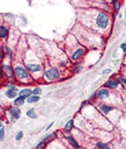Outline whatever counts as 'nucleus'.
<instances>
[{
	"instance_id": "obj_3",
	"label": "nucleus",
	"mask_w": 126,
	"mask_h": 149,
	"mask_svg": "<svg viewBox=\"0 0 126 149\" xmlns=\"http://www.w3.org/2000/svg\"><path fill=\"white\" fill-rule=\"evenodd\" d=\"M60 77H61V74L57 68H50V69L45 70L43 73V78L46 79L47 81H57L60 79Z\"/></svg>"
},
{
	"instance_id": "obj_36",
	"label": "nucleus",
	"mask_w": 126,
	"mask_h": 149,
	"mask_svg": "<svg viewBox=\"0 0 126 149\" xmlns=\"http://www.w3.org/2000/svg\"><path fill=\"white\" fill-rule=\"evenodd\" d=\"M0 128H2V121L0 120Z\"/></svg>"
},
{
	"instance_id": "obj_14",
	"label": "nucleus",
	"mask_w": 126,
	"mask_h": 149,
	"mask_svg": "<svg viewBox=\"0 0 126 149\" xmlns=\"http://www.w3.org/2000/svg\"><path fill=\"white\" fill-rule=\"evenodd\" d=\"M66 139H67V141L69 142V144H71V146H72L74 149H80V144L76 142V140H75V139H74L72 135H68Z\"/></svg>"
},
{
	"instance_id": "obj_11",
	"label": "nucleus",
	"mask_w": 126,
	"mask_h": 149,
	"mask_svg": "<svg viewBox=\"0 0 126 149\" xmlns=\"http://www.w3.org/2000/svg\"><path fill=\"white\" fill-rule=\"evenodd\" d=\"M5 94H6V97L8 99H15L18 95V88H17V86L14 87V88H7V91H6Z\"/></svg>"
},
{
	"instance_id": "obj_34",
	"label": "nucleus",
	"mask_w": 126,
	"mask_h": 149,
	"mask_svg": "<svg viewBox=\"0 0 126 149\" xmlns=\"http://www.w3.org/2000/svg\"><path fill=\"white\" fill-rule=\"evenodd\" d=\"M3 78V73H2V70H1V66H0V80Z\"/></svg>"
},
{
	"instance_id": "obj_26",
	"label": "nucleus",
	"mask_w": 126,
	"mask_h": 149,
	"mask_svg": "<svg viewBox=\"0 0 126 149\" xmlns=\"http://www.w3.org/2000/svg\"><path fill=\"white\" fill-rule=\"evenodd\" d=\"M117 80L119 81V84L121 83V84H124V85H126V78H125L124 76H118V77H117Z\"/></svg>"
},
{
	"instance_id": "obj_33",
	"label": "nucleus",
	"mask_w": 126,
	"mask_h": 149,
	"mask_svg": "<svg viewBox=\"0 0 126 149\" xmlns=\"http://www.w3.org/2000/svg\"><path fill=\"white\" fill-rule=\"evenodd\" d=\"M110 72H111V69H105L103 71V73H110Z\"/></svg>"
},
{
	"instance_id": "obj_27",
	"label": "nucleus",
	"mask_w": 126,
	"mask_h": 149,
	"mask_svg": "<svg viewBox=\"0 0 126 149\" xmlns=\"http://www.w3.org/2000/svg\"><path fill=\"white\" fill-rule=\"evenodd\" d=\"M22 137H23V132H22V130H20V132L16 134V136H15V140H16V141H20Z\"/></svg>"
},
{
	"instance_id": "obj_21",
	"label": "nucleus",
	"mask_w": 126,
	"mask_h": 149,
	"mask_svg": "<svg viewBox=\"0 0 126 149\" xmlns=\"http://www.w3.org/2000/svg\"><path fill=\"white\" fill-rule=\"evenodd\" d=\"M47 147V143L44 142V141H39L36 146H35V149H46Z\"/></svg>"
},
{
	"instance_id": "obj_28",
	"label": "nucleus",
	"mask_w": 126,
	"mask_h": 149,
	"mask_svg": "<svg viewBox=\"0 0 126 149\" xmlns=\"http://www.w3.org/2000/svg\"><path fill=\"white\" fill-rule=\"evenodd\" d=\"M3 139H5V128L2 127L0 128V142L3 141Z\"/></svg>"
},
{
	"instance_id": "obj_32",
	"label": "nucleus",
	"mask_w": 126,
	"mask_h": 149,
	"mask_svg": "<svg viewBox=\"0 0 126 149\" xmlns=\"http://www.w3.org/2000/svg\"><path fill=\"white\" fill-rule=\"evenodd\" d=\"M120 49H121L123 51H126V43H121V44H120Z\"/></svg>"
},
{
	"instance_id": "obj_19",
	"label": "nucleus",
	"mask_w": 126,
	"mask_h": 149,
	"mask_svg": "<svg viewBox=\"0 0 126 149\" xmlns=\"http://www.w3.org/2000/svg\"><path fill=\"white\" fill-rule=\"evenodd\" d=\"M39 100V95H30L28 99H27V102L28 104H35V102H37Z\"/></svg>"
},
{
	"instance_id": "obj_30",
	"label": "nucleus",
	"mask_w": 126,
	"mask_h": 149,
	"mask_svg": "<svg viewBox=\"0 0 126 149\" xmlns=\"http://www.w3.org/2000/svg\"><path fill=\"white\" fill-rule=\"evenodd\" d=\"M5 86H6L7 88H14V87H16V85H15L14 83H10V81H9V83H6Z\"/></svg>"
},
{
	"instance_id": "obj_39",
	"label": "nucleus",
	"mask_w": 126,
	"mask_h": 149,
	"mask_svg": "<svg viewBox=\"0 0 126 149\" xmlns=\"http://www.w3.org/2000/svg\"><path fill=\"white\" fill-rule=\"evenodd\" d=\"M125 43H126V42H125Z\"/></svg>"
},
{
	"instance_id": "obj_37",
	"label": "nucleus",
	"mask_w": 126,
	"mask_h": 149,
	"mask_svg": "<svg viewBox=\"0 0 126 149\" xmlns=\"http://www.w3.org/2000/svg\"><path fill=\"white\" fill-rule=\"evenodd\" d=\"M125 16H126V9H125Z\"/></svg>"
},
{
	"instance_id": "obj_20",
	"label": "nucleus",
	"mask_w": 126,
	"mask_h": 149,
	"mask_svg": "<svg viewBox=\"0 0 126 149\" xmlns=\"http://www.w3.org/2000/svg\"><path fill=\"white\" fill-rule=\"evenodd\" d=\"M96 147H97L98 149H111L108 143H104V142H101V141H98V142L96 143Z\"/></svg>"
},
{
	"instance_id": "obj_38",
	"label": "nucleus",
	"mask_w": 126,
	"mask_h": 149,
	"mask_svg": "<svg viewBox=\"0 0 126 149\" xmlns=\"http://www.w3.org/2000/svg\"><path fill=\"white\" fill-rule=\"evenodd\" d=\"M125 26H126V22H125Z\"/></svg>"
},
{
	"instance_id": "obj_18",
	"label": "nucleus",
	"mask_w": 126,
	"mask_h": 149,
	"mask_svg": "<svg viewBox=\"0 0 126 149\" xmlns=\"http://www.w3.org/2000/svg\"><path fill=\"white\" fill-rule=\"evenodd\" d=\"M54 139H55V134H54V133H51V134H49V135L44 136V137L42 139V141H44V142L49 143V142H52V141H54Z\"/></svg>"
},
{
	"instance_id": "obj_35",
	"label": "nucleus",
	"mask_w": 126,
	"mask_h": 149,
	"mask_svg": "<svg viewBox=\"0 0 126 149\" xmlns=\"http://www.w3.org/2000/svg\"><path fill=\"white\" fill-rule=\"evenodd\" d=\"M53 123H54V122H51V123H50V125L47 126V128H46V129H50V128H51V127L53 126Z\"/></svg>"
},
{
	"instance_id": "obj_9",
	"label": "nucleus",
	"mask_w": 126,
	"mask_h": 149,
	"mask_svg": "<svg viewBox=\"0 0 126 149\" xmlns=\"http://www.w3.org/2000/svg\"><path fill=\"white\" fill-rule=\"evenodd\" d=\"M98 109H99V112L102 114L108 115L110 112H112L114 109V107L111 106V105H108V104H101V105H98Z\"/></svg>"
},
{
	"instance_id": "obj_31",
	"label": "nucleus",
	"mask_w": 126,
	"mask_h": 149,
	"mask_svg": "<svg viewBox=\"0 0 126 149\" xmlns=\"http://www.w3.org/2000/svg\"><path fill=\"white\" fill-rule=\"evenodd\" d=\"M95 99H96V93H92V94H91V97L89 98V101H94Z\"/></svg>"
},
{
	"instance_id": "obj_15",
	"label": "nucleus",
	"mask_w": 126,
	"mask_h": 149,
	"mask_svg": "<svg viewBox=\"0 0 126 149\" xmlns=\"http://www.w3.org/2000/svg\"><path fill=\"white\" fill-rule=\"evenodd\" d=\"M24 102H25V99L24 98H22V97H20V95H17L15 99H14V106H17V107H21V106H23L24 105Z\"/></svg>"
},
{
	"instance_id": "obj_7",
	"label": "nucleus",
	"mask_w": 126,
	"mask_h": 149,
	"mask_svg": "<svg viewBox=\"0 0 126 149\" xmlns=\"http://www.w3.org/2000/svg\"><path fill=\"white\" fill-rule=\"evenodd\" d=\"M84 52H86V49H84L83 47H80V48H77V49L71 55V59H72L73 62H77V61H80V59L83 57Z\"/></svg>"
},
{
	"instance_id": "obj_25",
	"label": "nucleus",
	"mask_w": 126,
	"mask_h": 149,
	"mask_svg": "<svg viewBox=\"0 0 126 149\" xmlns=\"http://www.w3.org/2000/svg\"><path fill=\"white\" fill-rule=\"evenodd\" d=\"M82 68H83V66H82V64H81V63H79V64H76V65L73 68V72H74V73H77V72H80V71L82 70Z\"/></svg>"
},
{
	"instance_id": "obj_17",
	"label": "nucleus",
	"mask_w": 126,
	"mask_h": 149,
	"mask_svg": "<svg viewBox=\"0 0 126 149\" xmlns=\"http://www.w3.org/2000/svg\"><path fill=\"white\" fill-rule=\"evenodd\" d=\"M27 116L30 118V119H36L37 118V114H36V109L35 108H29L27 112H25Z\"/></svg>"
},
{
	"instance_id": "obj_13",
	"label": "nucleus",
	"mask_w": 126,
	"mask_h": 149,
	"mask_svg": "<svg viewBox=\"0 0 126 149\" xmlns=\"http://www.w3.org/2000/svg\"><path fill=\"white\" fill-rule=\"evenodd\" d=\"M8 35H9V29H8L7 27L0 24V38L6 40V38L8 37Z\"/></svg>"
},
{
	"instance_id": "obj_5",
	"label": "nucleus",
	"mask_w": 126,
	"mask_h": 149,
	"mask_svg": "<svg viewBox=\"0 0 126 149\" xmlns=\"http://www.w3.org/2000/svg\"><path fill=\"white\" fill-rule=\"evenodd\" d=\"M111 94H112V93H111V91H110L109 88H106V87H102V88H99V90L96 92V98L99 99V100H104V99L110 98Z\"/></svg>"
},
{
	"instance_id": "obj_22",
	"label": "nucleus",
	"mask_w": 126,
	"mask_h": 149,
	"mask_svg": "<svg viewBox=\"0 0 126 149\" xmlns=\"http://www.w3.org/2000/svg\"><path fill=\"white\" fill-rule=\"evenodd\" d=\"M111 3H113V7H114V12H119V9H120V6H121V2H120V1H111Z\"/></svg>"
},
{
	"instance_id": "obj_1",
	"label": "nucleus",
	"mask_w": 126,
	"mask_h": 149,
	"mask_svg": "<svg viewBox=\"0 0 126 149\" xmlns=\"http://www.w3.org/2000/svg\"><path fill=\"white\" fill-rule=\"evenodd\" d=\"M95 24L97 27V29L99 30H105L109 28L110 24V16L105 13V12H98L95 19Z\"/></svg>"
},
{
	"instance_id": "obj_10",
	"label": "nucleus",
	"mask_w": 126,
	"mask_h": 149,
	"mask_svg": "<svg viewBox=\"0 0 126 149\" xmlns=\"http://www.w3.org/2000/svg\"><path fill=\"white\" fill-rule=\"evenodd\" d=\"M104 85H105L106 88L112 90V88H117L120 84H119V81H118L117 79H114V78H110V79H108V81H106Z\"/></svg>"
},
{
	"instance_id": "obj_4",
	"label": "nucleus",
	"mask_w": 126,
	"mask_h": 149,
	"mask_svg": "<svg viewBox=\"0 0 126 149\" xmlns=\"http://www.w3.org/2000/svg\"><path fill=\"white\" fill-rule=\"evenodd\" d=\"M1 70L3 73V77L7 79H13L15 78V72H14V68L10 64H2L1 65Z\"/></svg>"
},
{
	"instance_id": "obj_16",
	"label": "nucleus",
	"mask_w": 126,
	"mask_h": 149,
	"mask_svg": "<svg viewBox=\"0 0 126 149\" xmlns=\"http://www.w3.org/2000/svg\"><path fill=\"white\" fill-rule=\"evenodd\" d=\"M73 127H74V120L71 119V120H68V121L66 122V125H65V127H64V130H65L66 133H68V132H71V130L73 129Z\"/></svg>"
},
{
	"instance_id": "obj_8",
	"label": "nucleus",
	"mask_w": 126,
	"mask_h": 149,
	"mask_svg": "<svg viewBox=\"0 0 126 149\" xmlns=\"http://www.w3.org/2000/svg\"><path fill=\"white\" fill-rule=\"evenodd\" d=\"M25 66H27L25 69L30 72H39V71L43 70V66L38 63H27Z\"/></svg>"
},
{
	"instance_id": "obj_6",
	"label": "nucleus",
	"mask_w": 126,
	"mask_h": 149,
	"mask_svg": "<svg viewBox=\"0 0 126 149\" xmlns=\"http://www.w3.org/2000/svg\"><path fill=\"white\" fill-rule=\"evenodd\" d=\"M8 114L10 115V119L14 121V120H17V119H20V116H21V111H20V107H17V106H10V107H8Z\"/></svg>"
},
{
	"instance_id": "obj_2",
	"label": "nucleus",
	"mask_w": 126,
	"mask_h": 149,
	"mask_svg": "<svg viewBox=\"0 0 126 149\" xmlns=\"http://www.w3.org/2000/svg\"><path fill=\"white\" fill-rule=\"evenodd\" d=\"M14 72H15V78L18 81H29L30 80L29 71L22 65H15L14 66Z\"/></svg>"
},
{
	"instance_id": "obj_23",
	"label": "nucleus",
	"mask_w": 126,
	"mask_h": 149,
	"mask_svg": "<svg viewBox=\"0 0 126 149\" xmlns=\"http://www.w3.org/2000/svg\"><path fill=\"white\" fill-rule=\"evenodd\" d=\"M42 92H43V90H42V87H39V86H36V87L32 90V94H34V95H39V94H42Z\"/></svg>"
},
{
	"instance_id": "obj_29",
	"label": "nucleus",
	"mask_w": 126,
	"mask_h": 149,
	"mask_svg": "<svg viewBox=\"0 0 126 149\" xmlns=\"http://www.w3.org/2000/svg\"><path fill=\"white\" fill-rule=\"evenodd\" d=\"M3 50H5V49H3V47L0 44V59H3V58L6 57V56H5V52H3Z\"/></svg>"
},
{
	"instance_id": "obj_12",
	"label": "nucleus",
	"mask_w": 126,
	"mask_h": 149,
	"mask_svg": "<svg viewBox=\"0 0 126 149\" xmlns=\"http://www.w3.org/2000/svg\"><path fill=\"white\" fill-rule=\"evenodd\" d=\"M18 95L22 97V98H24V99L27 100L30 95H32V90L29 88V87H24V88H22L21 91H18Z\"/></svg>"
},
{
	"instance_id": "obj_24",
	"label": "nucleus",
	"mask_w": 126,
	"mask_h": 149,
	"mask_svg": "<svg viewBox=\"0 0 126 149\" xmlns=\"http://www.w3.org/2000/svg\"><path fill=\"white\" fill-rule=\"evenodd\" d=\"M3 49H5V51H6V57H8V58H12V56H13V51H12V49L10 48H8V47H3Z\"/></svg>"
}]
</instances>
